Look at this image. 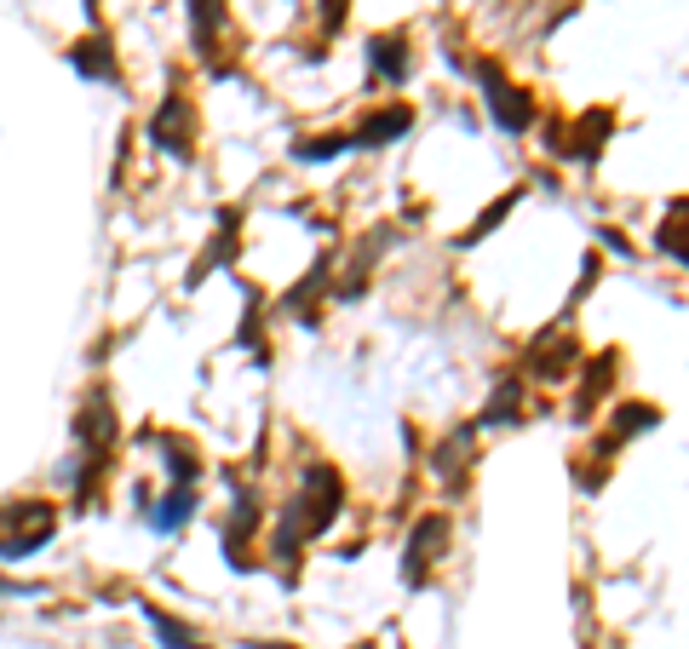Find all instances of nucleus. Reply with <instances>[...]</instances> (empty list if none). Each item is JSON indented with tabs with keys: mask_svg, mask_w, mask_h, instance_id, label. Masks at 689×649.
<instances>
[{
	"mask_svg": "<svg viewBox=\"0 0 689 649\" xmlns=\"http://www.w3.org/2000/svg\"><path fill=\"white\" fill-rule=\"evenodd\" d=\"M293 500H299V512H305V535H322L344 512V483H339L334 465H305Z\"/></svg>",
	"mask_w": 689,
	"mask_h": 649,
	"instance_id": "nucleus-1",
	"label": "nucleus"
},
{
	"mask_svg": "<svg viewBox=\"0 0 689 649\" xmlns=\"http://www.w3.org/2000/svg\"><path fill=\"white\" fill-rule=\"evenodd\" d=\"M477 80H483V92H489V110L505 133H529V121H535V98L512 87V80L500 75V64H477Z\"/></svg>",
	"mask_w": 689,
	"mask_h": 649,
	"instance_id": "nucleus-2",
	"label": "nucleus"
},
{
	"mask_svg": "<svg viewBox=\"0 0 689 649\" xmlns=\"http://www.w3.org/2000/svg\"><path fill=\"white\" fill-rule=\"evenodd\" d=\"M442 546H449V517H442V512L419 517L414 535H409V546H402V581H409V586H425L431 563L442 558Z\"/></svg>",
	"mask_w": 689,
	"mask_h": 649,
	"instance_id": "nucleus-3",
	"label": "nucleus"
},
{
	"mask_svg": "<svg viewBox=\"0 0 689 649\" xmlns=\"http://www.w3.org/2000/svg\"><path fill=\"white\" fill-rule=\"evenodd\" d=\"M150 138H155L167 155H178V161L190 155V145H196V110H190L185 92L161 98V110H155V121H150Z\"/></svg>",
	"mask_w": 689,
	"mask_h": 649,
	"instance_id": "nucleus-4",
	"label": "nucleus"
},
{
	"mask_svg": "<svg viewBox=\"0 0 689 649\" xmlns=\"http://www.w3.org/2000/svg\"><path fill=\"white\" fill-rule=\"evenodd\" d=\"M409 127H414V110H409V104H385V110H374V115L351 133V150H379V145H391V138H402Z\"/></svg>",
	"mask_w": 689,
	"mask_h": 649,
	"instance_id": "nucleus-5",
	"label": "nucleus"
},
{
	"mask_svg": "<svg viewBox=\"0 0 689 649\" xmlns=\"http://www.w3.org/2000/svg\"><path fill=\"white\" fill-rule=\"evenodd\" d=\"M472 449H477V425H460L454 437H442L431 449V472L449 483V489H460L465 483V465H472Z\"/></svg>",
	"mask_w": 689,
	"mask_h": 649,
	"instance_id": "nucleus-6",
	"label": "nucleus"
},
{
	"mask_svg": "<svg viewBox=\"0 0 689 649\" xmlns=\"http://www.w3.org/2000/svg\"><path fill=\"white\" fill-rule=\"evenodd\" d=\"M75 437L92 449V460H104V449L115 442V409H110V397H104V391H92V397H87V409H80Z\"/></svg>",
	"mask_w": 689,
	"mask_h": 649,
	"instance_id": "nucleus-7",
	"label": "nucleus"
},
{
	"mask_svg": "<svg viewBox=\"0 0 689 649\" xmlns=\"http://www.w3.org/2000/svg\"><path fill=\"white\" fill-rule=\"evenodd\" d=\"M368 52H374V70H379V75H391L397 87L409 80L414 64H409V40H402V35H374V47H368Z\"/></svg>",
	"mask_w": 689,
	"mask_h": 649,
	"instance_id": "nucleus-8",
	"label": "nucleus"
},
{
	"mask_svg": "<svg viewBox=\"0 0 689 649\" xmlns=\"http://www.w3.org/2000/svg\"><path fill=\"white\" fill-rule=\"evenodd\" d=\"M70 64L80 70V75H92V80H115V52L104 47V40H75L70 47Z\"/></svg>",
	"mask_w": 689,
	"mask_h": 649,
	"instance_id": "nucleus-9",
	"label": "nucleus"
},
{
	"mask_svg": "<svg viewBox=\"0 0 689 649\" xmlns=\"http://www.w3.org/2000/svg\"><path fill=\"white\" fill-rule=\"evenodd\" d=\"M145 621H150V633L161 638V649H201V638L190 633L178 615H167V610H155V603H145Z\"/></svg>",
	"mask_w": 689,
	"mask_h": 649,
	"instance_id": "nucleus-10",
	"label": "nucleus"
},
{
	"mask_svg": "<svg viewBox=\"0 0 689 649\" xmlns=\"http://www.w3.org/2000/svg\"><path fill=\"white\" fill-rule=\"evenodd\" d=\"M575 362H580V351H575V339H546V345H535V369H540V379H563V374H575Z\"/></svg>",
	"mask_w": 689,
	"mask_h": 649,
	"instance_id": "nucleus-11",
	"label": "nucleus"
},
{
	"mask_svg": "<svg viewBox=\"0 0 689 649\" xmlns=\"http://www.w3.org/2000/svg\"><path fill=\"white\" fill-rule=\"evenodd\" d=\"M483 420H489V425H517L523 420V379H500L494 397H489V409H483Z\"/></svg>",
	"mask_w": 689,
	"mask_h": 649,
	"instance_id": "nucleus-12",
	"label": "nucleus"
},
{
	"mask_svg": "<svg viewBox=\"0 0 689 649\" xmlns=\"http://www.w3.org/2000/svg\"><path fill=\"white\" fill-rule=\"evenodd\" d=\"M190 512H196V489H173V495H167V500H161L155 512H150V523H155L161 535H173V529H178V523H185Z\"/></svg>",
	"mask_w": 689,
	"mask_h": 649,
	"instance_id": "nucleus-13",
	"label": "nucleus"
},
{
	"mask_svg": "<svg viewBox=\"0 0 689 649\" xmlns=\"http://www.w3.org/2000/svg\"><path fill=\"white\" fill-rule=\"evenodd\" d=\"M190 7H196V47H201V58H208L218 47V35H225V12H218L213 0H190Z\"/></svg>",
	"mask_w": 689,
	"mask_h": 649,
	"instance_id": "nucleus-14",
	"label": "nucleus"
},
{
	"mask_svg": "<svg viewBox=\"0 0 689 649\" xmlns=\"http://www.w3.org/2000/svg\"><path fill=\"white\" fill-rule=\"evenodd\" d=\"M161 454H167V472L178 489H190L196 483V454H190V442H178V437H161Z\"/></svg>",
	"mask_w": 689,
	"mask_h": 649,
	"instance_id": "nucleus-15",
	"label": "nucleus"
},
{
	"mask_svg": "<svg viewBox=\"0 0 689 649\" xmlns=\"http://www.w3.org/2000/svg\"><path fill=\"white\" fill-rule=\"evenodd\" d=\"M610 374H615V351H603V357L592 362V369H586V391H580V402H575L580 414L592 409V402H598L603 391H610Z\"/></svg>",
	"mask_w": 689,
	"mask_h": 649,
	"instance_id": "nucleus-16",
	"label": "nucleus"
},
{
	"mask_svg": "<svg viewBox=\"0 0 689 649\" xmlns=\"http://www.w3.org/2000/svg\"><path fill=\"white\" fill-rule=\"evenodd\" d=\"M661 420L655 402H626V409L615 414V437H632V432H650V425Z\"/></svg>",
	"mask_w": 689,
	"mask_h": 649,
	"instance_id": "nucleus-17",
	"label": "nucleus"
},
{
	"mask_svg": "<svg viewBox=\"0 0 689 649\" xmlns=\"http://www.w3.org/2000/svg\"><path fill=\"white\" fill-rule=\"evenodd\" d=\"M603 133H610V115H603V110H598V115H586V121H580V145H575L569 155L592 161V155L603 150Z\"/></svg>",
	"mask_w": 689,
	"mask_h": 649,
	"instance_id": "nucleus-18",
	"label": "nucleus"
},
{
	"mask_svg": "<svg viewBox=\"0 0 689 649\" xmlns=\"http://www.w3.org/2000/svg\"><path fill=\"white\" fill-rule=\"evenodd\" d=\"M512 208H517V190H505V196H500V201H494V208H489V213H483V219H477V225H472V230H465L460 241H465V248H472V241H483V236H489V230H494V225H500V219H505V213H512Z\"/></svg>",
	"mask_w": 689,
	"mask_h": 649,
	"instance_id": "nucleus-19",
	"label": "nucleus"
},
{
	"mask_svg": "<svg viewBox=\"0 0 689 649\" xmlns=\"http://www.w3.org/2000/svg\"><path fill=\"white\" fill-rule=\"evenodd\" d=\"M339 150H351V138H316V145H299L293 155H299V161H328V155H339Z\"/></svg>",
	"mask_w": 689,
	"mask_h": 649,
	"instance_id": "nucleus-20",
	"label": "nucleus"
},
{
	"mask_svg": "<svg viewBox=\"0 0 689 649\" xmlns=\"http://www.w3.org/2000/svg\"><path fill=\"white\" fill-rule=\"evenodd\" d=\"M661 248H666V253H673V259H684V201H678V208H673V230H666V225H661Z\"/></svg>",
	"mask_w": 689,
	"mask_h": 649,
	"instance_id": "nucleus-21",
	"label": "nucleus"
},
{
	"mask_svg": "<svg viewBox=\"0 0 689 649\" xmlns=\"http://www.w3.org/2000/svg\"><path fill=\"white\" fill-rule=\"evenodd\" d=\"M344 12H351V0H322V29L334 35V29L344 24Z\"/></svg>",
	"mask_w": 689,
	"mask_h": 649,
	"instance_id": "nucleus-22",
	"label": "nucleus"
}]
</instances>
